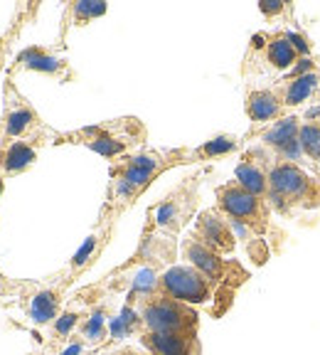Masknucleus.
I'll return each mask as SVG.
<instances>
[{
	"instance_id": "obj_1",
	"label": "nucleus",
	"mask_w": 320,
	"mask_h": 355,
	"mask_svg": "<svg viewBox=\"0 0 320 355\" xmlns=\"http://www.w3.org/2000/svg\"><path fill=\"white\" fill-rule=\"evenodd\" d=\"M256 158L264 166L269 180V207L281 217H296L301 210H318L320 207V178L305 171L299 163L278 158L264 146L254 148Z\"/></svg>"
},
{
	"instance_id": "obj_2",
	"label": "nucleus",
	"mask_w": 320,
	"mask_h": 355,
	"mask_svg": "<svg viewBox=\"0 0 320 355\" xmlns=\"http://www.w3.org/2000/svg\"><path fill=\"white\" fill-rule=\"evenodd\" d=\"M148 141V128L141 119L136 116H121L111 119L94 126H84L77 131L55 133V146H84V148L94 150L104 155L109 161H118L123 155L141 150Z\"/></svg>"
},
{
	"instance_id": "obj_3",
	"label": "nucleus",
	"mask_w": 320,
	"mask_h": 355,
	"mask_svg": "<svg viewBox=\"0 0 320 355\" xmlns=\"http://www.w3.org/2000/svg\"><path fill=\"white\" fill-rule=\"evenodd\" d=\"M215 198H217V210L232 222V225H239V227L247 230L251 237L261 239V242H266L269 234H274L278 242L286 239V234L271 222V212L274 210L269 207V202L251 195L249 190H244L237 180H229V183L220 185L215 190Z\"/></svg>"
},
{
	"instance_id": "obj_4",
	"label": "nucleus",
	"mask_w": 320,
	"mask_h": 355,
	"mask_svg": "<svg viewBox=\"0 0 320 355\" xmlns=\"http://www.w3.org/2000/svg\"><path fill=\"white\" fill-rule=\"evenodd\" d=\"M199 178H202V173H197V175H193V178H185L168 198H163L158 205L150 207L141 247L155 244L158 237L168 239V242H172V239L177 237V232L188 225L190 217H193L195 210H197Z\"/></svg>"
},
{
	"instance_id": "obj_5",
	"label": "nucleus",
	"mask_w": 320,
	"mask_h": 355,
	"mask_svg": "<svg viewBox=\"0 0 320 355\" xmlns=\"http://www.w3.org/2000/svg\"><path fill=\"white\" fill-rule=\"evenodd\" d=\"M180 254L182 259H188L190 266H195L197 272H202L204 277L210 279L217 286L215 301H222V313H224L229 306H232V296L239 286L249 279V272L244 269L239 261L224 259L222 254L212 252L210 247H204L202 242L188 234L180 244Z\"/></svg>"
},
{
	"instance_id": "obj_6",
	"label": "nucleus",
	"mask_w": 320,
	"mask_h": 355,
	"mask_svg": "<svg viewBox=\"0 0 320 355\" xmlns=\"http://www.w3.org/2000/svg\"><path fill=\"white\" fill-rule=\"evenodd\" d=\"M133 309L139 311L141 316V326L143 331H153V333H175V331H197L199 316L193 306L175 301L170 296L153 291L148 296H141L136 299Z\"/></svg>"
},
{
	"instance_id": "obj_7",
	"label": "nucleus",
	"mask_w": 320,
	"mask_h": 355,
	"mask_svg": "<svg viewBox=\"0 0 320 355\" xmlns=\"http://www.w3.org/2000/svg\"><path fill=\"white\" fill-rule=\"evenodd\" d=\"M55 133L44 126L37 111L30 106V101L12 87L6 84V116H3V139L10 141H25V144L42 146L47 139L55 141Z\"/></svg>"
},
{
	"instance_id": "obj_8",
	"label": "nucleus",
	"mask_w": 320,
	"mask_h": 355,
	"mask_svg": "<svg viewBox=\"0 0 320 355\" xmlns=\"http://www.w3.org/2000/svg\"><path fill=\"white\" fill-rule=\"evenodd\" d=\"M155 291L170 296L175 301H182V304L188 306L207 304V301H215L217 296L215 284L190 264L166 269L158 277V288Z\"/></svg>"
},
{
	"instance_id": "obj_9",
	"label": "nucleus",
	"mask_w": 320,
	"mask_h": 355,
	"mask_svg": "<svg viewBox=\"0 0 320 355\" xmlns=\"http://www.w3.org/2000/svg\"><path fill=\"white\" fill-rule=\"evenodd\" d=\"M299 133H301V119L299 116H286L281 121L271 123V126L264 128H254V131L249 133V139L251 136H259L261 146L269 148L274 155L278 158H288V161L299 163L301 166V144H299Z\"/></svg>"
},
{
	"instance_id": "obj_10",
	"label": "nucleus",
	"mask_w": 320,
	"mask_h": 355,
	"mask_svg": "<svg viewBox=\"0 0 320 355\" xmlns=\"http://www.w3.org/2000/svg\"><path fill=\"white\" fill-rule=\"evenodd\" d=\"M197 242H202L204 247H210L217 254H232L234 247H237V237L232 232V222L226 220L217 207L212 210H202L195 220V227L190 230Z\"/></svg>"
},
{
	"instance_id": "obj_11",
	"label": "nucleus",
	"mask_w": 320,
	"mask_h": 355,
	"mask_svg": "<svg viewBox=\"0 0 320 355\" xmlns=\"http://www.w3.org/2000/svg\"><path fill=\"white\" fill-rule=\"evenodd\" d=\"M251 57H259L261 62L271 67V69H293L296 62L303 57L296 52L291 44L288 30H276V33H259L251 40Z\"/></svg>"
},
{
	"instance_id": "obj_12",
	"label": "nucleus",
	"mask_w": 320,
	"mask_h": 355,
	"mask_svg": "<svg viewBox=\"0 0 320 355\" xmlns=\"http://www.w3.org/2000/svg\"><path fill=\"white\" fill-rule=\"evenodd\" d=\"M141 343L150 355H199L197 331H175V333H141Z\"/></svg>"
},
{
	"instance_id": "obj_13",
	"label": "nucleus",
	"mask_w": 320,
	"mask_h": 355,
	"mask_svg": "<svg viewBox=\"0 0 320 355\" xmlns=\"http://www.w3.org/2000/svg\"><path fill=\"white\" fill-rule=\"evenodd\" d=\"M247 116L251 119L256 128H264L271 126V123L281 121L286 119V106H283V99L276 94V89H251L247 94Z\"/></svg>"
},
{
	"instance_id": "obj_14",
	"label": "nucleus",
	"mask_w": 320,
	"mask_h": 355,
	"mask_svg": "<svg viewBox=\"0 0 320 355\" xmlns=\"http://www.w3.org/2000/svg\"><path fill=\"white\" fill-rule=\"evenodd\" d=\"M12 69H30V72H42V74H50V77H57L62 82L66 79H72L74 72L69 62L64 57H57L55 52L44 50V47H28V50H22L15 60V67Z\"/></svg>"
},
{
	"instance_id": "obj_15",
	"label": "nucleus",
	"mask_w": 320,
	"mask_h": 355,
	"mask_svg": "<svg viewBox=\"0 0 320 355\" xmlns=\"http://www.w3.org/2000/svg\"><path fill=\"white\" fill-rule=\"evenodd\" d=\"M234 180L242 185L244 190H249L256 198L266 200L269 198V180H266L264 166L256 158L254 148H249L247 153H242V161H239L237 171H234Z\"/></svg>"
},
{
	"instance_id": "obj_16",
	"label": "nucleus",
	"mask_w": 320,
	"mask_h": 355,
	"mask_svg": "<svg viewBox=\"0 0 320 355\" xmlns=\"http://www.w3.org/2000/svg\"><path fill=\"white\" fill-rule=\"evenodd\" d=\"M37 161V146L25 144V141H10L0 146V171L6 175L25 173Z\"/></svg>"
},
{
	"instance_id": "obj_17",
	"label": "nucleus",
	"mask_w": 320,
	"mask_h": 355,
	"mask_svg": "<svg viewBox=\"0 0 320 355\" xmlns=\"http://www.w3.org/2000/svg\"><path fill=\"white\" fill-rule=\"evenodd\" d=\"M320 84V72H308L303 77H293V79H286L283 77L281 82L274 84L276 89V94L283 99V106H299L303 101H308V96L315 92V87Z\"/></svg>"
},
{
	"instance_id": "obj_18",
	"label": "nucleus",
	"mask_w": 320,
	"mask_h": 355,
	"mask_svg": "<svg viewBox=\"0 0 320 355\" xmlns=\"http://www.w3.org/2000/svg\"><path fill=\"white\" fill-rule=\"evenodd\" d=\"M299 144L310 171L315 173V178H320V121H315L313 116H305V121H301Z\"/></svg>"
},
{
	"instance_id": "obj_19",
	"label": "nucleus",
	"mask_w": 320,
	"mask_h": 355,
	"mask_svg": "<svg viewBox=\"0 0 320 355\" xmlns=\"http://www.w3.org/2000/svg\"><path fill=\"white\" fill-rule=\"evenodd\" d=\"M237 148H239V139H237V136H232V133H220V136H215V139L204 141L202 146L193 148L190 158H193V163L215 161V158H222V155L234 153Z\"/></svg>"
},
{
	"instance_id": "obj_20",
	"label": "nucleus",
	"mask_w": 320,
	"mask_h": 355,
	"mask_svg": "<svg viewBox=\"0 0 320 355\" xmlns=\"http://www.w3.org/2000/svg\"><path fill=\"white\" fill-rule=\"evenodd\" d=\"M57 313H60V294L57 291L44 288V291L33 296V301H30V318H33V323H37V326L55 323Z\"/></svg>"
},
{
	"instance_id": "obj_21",
	"label": "nucleus",
	"mask_w": 320,
	"mask_h": 355,
	"mask_svg": "<svg viewBox=\"0 0 320 355\" xmlns=\"http://www.w3.org/2000/svg\"><path fill=\"white\" fill-rule=\"evenodd\" d=\"M106 10H109V6L101 3V0H79V3L69 6L74 25H87V22H91L94 17L106 15Z\"/></svg>"
},
{
	"instance_id": "obj_22",
	"label": "nucleus",
	"mask_w": 320,
	"mask_h": 355,
	"mask_svg": "<svg viewBox=\"0 0 320 355\" xmlns=\"http://www.w3.org/2000/svg\"><path fill=\"white\" fill-rule=\"evenodd\" d=\"M101 242H104V239H101L99 234H89V237L84 239V244L79 247V252L72 257V264H69V266H72V272H79V269H84L89 261L99 254Z\"/></svg>"
},
{
	"instance_id": "obj_23",
	"label": "nucleus",
	"mask_w": 320,
	"mask_h": 355,
	"mask_svg": "<svg viewBox=\"0 0 320 355\" xmlns=\"http://www.w3.org/2000/svg\"><path fill=\"white\" fill-rule=\"evenodd\" d=\"M104 328H106V311L104 309H96L91 316L87 318L84 323V338L87 340H99L104 338Z\"/></svg>"
},
{
	"instance_id": "obj_24",
	"label": "nucleus",
	"mask_w": 320,
	"mask_h": 355,
	"mask_svg": "<svg viewBox=\"0 0 320 355\" xmlns=\"http://www.w3.org/2000/svg\"><path fill=\"white\" fill-rule=\"evenodd\" d=\"M77 323H79L77 313H72V311H69V313H62V316L55 321V333H57V336H69Z\"/></svg>"
},
{
	"instance_id": "obj_25",
	"label": "nucleus",
	"mask_w": 320,
	"mask_h": 355,
	"mask_svg": "<svg viewBox=\"0 0 320 355\" xmlns=\"http://www.w3.org/2000/svg\"><path fill=\"white\" fill-rule=\"evenodd\" d=\"M259 10L264 12L266 17H276L281 15V12H286V3H281V0H261L259 3Z\"/></svg>"
},
{
	"instance_id": "obj_26",
	"label": "nucleus",
	"mask_w": 320,
	"mask_h": 355,
	"mask_svg": "<svg viewBox=\"0 0 320 355\" xmlns=\"http://www.w3.org/2000/svg\"><path fill=\"white\" fill-rule=\"evenodd\" d=\"M79 350H82V345H79V343H74V345H69V348H66L62 355H79Z\"/></svg>"
},
{
	"instance_id": "obj_27",
	"label": "nucleus",
	"mask_w": 320,
	"mask_h": 355,
	"mask_svg": "<svg viewBox=\"0 0 320 355\" xmlns=\"http://www.w3.org/2000/svg\"><path fill=\"white\" fill-rule=\"evenodd\" d=\"M116 355H150V353H139V350H131V348H123V350H118Z\"/></svg>"
},
{
	"instance_id": "obj_28",
	"label": "nucleus",
	"mask_w": 320,
	"mask_h": 355,
	"mask_svg": "<svg viewBox=\"0 0 320 355\" xmlns=\"http://www.w3.org/2000/svg\"><path fill=\"white\" fill-rule=\"evenodd\" d=\"M6 286H8V282L3 277H0V288H6Z\"/></svg>"
},
{
	"instance_id": "obj_29",
	"label": "nucleus",
	"mask_w": 320,
	"mask_h": 355,
	"mask_svg": "<svg viewBox=\"0 0 320 355\" xmlns=\"http://www.w3.org/2000/svg\"><path fill=\"white\" fill-rule=\"evenodd\" d=\"M0 195H3V173H0Z\"/></svg>"
}]
</instances>
